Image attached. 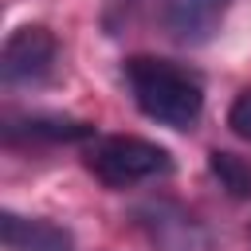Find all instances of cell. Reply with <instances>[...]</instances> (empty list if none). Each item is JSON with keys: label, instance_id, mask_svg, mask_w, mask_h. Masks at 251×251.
Segmentation results:
<instances>
[{"label": "cell", "instance_id": "5b68a950", "mask_svg": "<svg viewBox=\"0 0 251 251\" xmlns=\"http://www.w3.org/2000/svg\"><path fill=\"white\" fill-rule=\"evenodd\" d=\"M0 239L4 251H75V235L43 216H20L4 212L0 216Z\"/></svg>", "mask_w": 251, "mask_h": 251}, {"label": "cell", "instance_id": "8992f818", "mask_svg": "<svg viewBox=\"0 0 251 251\" xmlns=\"http://www.w3.org/2000/svg\"><path fill=\"white\" fill-rule=\"evenodd\" d=\"M27 137V141H90L94 126L78 118H59V114H31V118H12L8 122V141Z\"/></svg>", "mask_w": 251, "mask_h": 251}, {"label": "cell", "instance_id": "ba28073f", "mask_svg": "<svg viewBox=\"0 0 251 251\" xmlns=\"http://www.w3.org/2000/svg\"><path fill=\"white\" fill-rule=\"evenodd\" d=\"M227 126H231V133H235V137L251 141V86H247V90H239V94H235V102L227 106Z\"/></svg>", "mask_w": 251, "mask_h": 251}, {"label": "cell", "instance_id": "277c9868", "mask_svg": "<svg viewBox=\"0 0 251 251\" xmlns=\"http://www.w3.org/2000/svg\"><path fill=\"white\" fill-rule=\"evenodd\" d=\"M231 0H165L161 4V24L176 43H208L216 27L224 24Z\"/></svg>", "mask_w": 251, "mask_h": 251}, {"label": "cell", "instance_id": "52a82bcc", "mask_svg": "<svg viewBox=\"0 0 251 251\" xmlns=\"http://www.w3.org/2000/svg\"><path fill=\"white\" fill-rule=\"evenodd\" d=\"M208 169H212V176H216L235 200H247V196H251V161H243V157H235V153H227V149H212V153H208Z\"/></svg>", "mask_w": 251, "mask_h": 251}, {"label": "cell", "instance_id": "3957f363", "mask_svg": "<svg viewBox=\"0 0 251 251\" xmlns=\"http://www.w3.org/2000/svg\"><path fill=\"white\" fill-rule=\"evenodd\" d=\"M59 59V43L43 24H24L4 39L0 51V78L8 86H35L43 78H51Z\"/></svg>", "mask_w": 251, "mask_h": 251}, {"label": "cell", "instance_id": "6da1fadb", "mask_svg": "<svg viewBox=\"0 0 251 251\" xmlns=\"http://www.w3.org/2000/svg\"><path fill=\"white\" fill-rule=\"evenodd\" d=\"M122 78L129 86V98L145 118L169 129H192L204 114V82L192 67L157 59V55H133L122 67Z\"/></svg>", "mask_w": 251, "mask_h": 251}, {"label": "cell", "instance_id": "7a4b0ae2", "mask_svg": "<svg viewBox=\"0 0 251 251\" xmlns=\"http://www.w3.org/2000/svg\"><path fill=\"white\" fill-rule=\"evenodd\" d=\"M86 169L106 184V188H133L145 180H161L173 173V153L157 141L133 137V133H114V137H94L86 145Z\"/></svg>", "mask_w": 251, "mask_h": 251}]
</instances>
